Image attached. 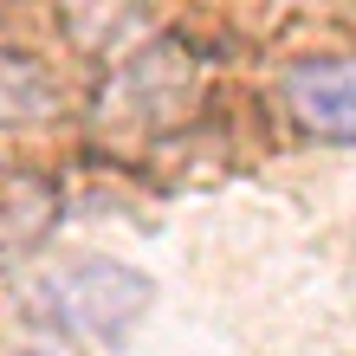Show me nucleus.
Listing matches in <instances>:
<instances>
[{
	"label": "nucleus",
	"instance_id": "obj_1",
	"mask_svg": "<svg viewBox=\"0 0 356 356\" xmlns=\"http://www.w3.org/2000/svg\"><path fill=\"white\" fill-rule=\"evenodd\" d=\"M143 305H149V279L117 259H78V266H58L39 279V311L72 337L111 343L143 318Z\"/></svg>",
	"mask_w": 356,
	"mask_h": 356
},
{
	"label": "nucleus",
	"instance_id": "obj_2",
	"mask_svg": "<svg viewBox=\"0 0 356 356\" xmlns=\"http://www.w3.org/2000/svg\"><path fill=\"white\" fill-rule=\"evenodd\" d=\"M285 111L324 143H356V58H305L285 72Z\"/></svg>",
	"mask_w": 356,
	"mask_h": 356
},
{
	"label": "nucleus",
	"instance_id": "obj_3",
	"mask_svg": "<svg viewBox=\"0 0 356 356\" xmlns=\"http://www.w3.org/2000/svg\"><path fill=\"white\" fill-rule=\"evenodd\" d=\"M58 104L52 91V78L33 65V58H13V52H0V123H33V117H46Z\"/></svg>",
	"mask_w": 356,
	"mask_h": 356
}]
</instances>
